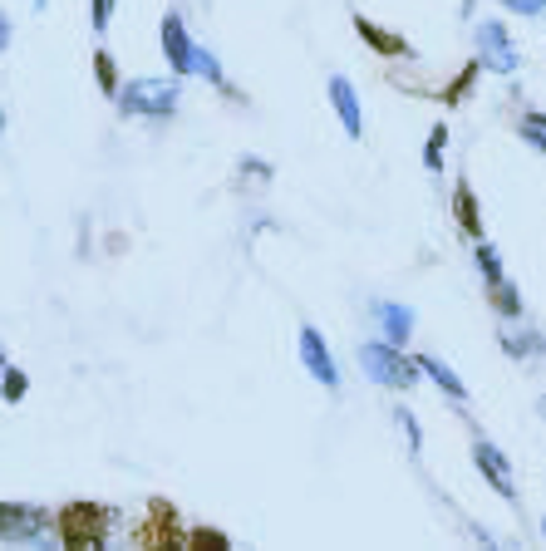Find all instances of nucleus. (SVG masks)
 Instances as JSON below:
<instances>
[{
    "instance_id": "nucleus-1",
    "label": "nucleus",
    "mask_w": 546,
    "mask_h": 551,
    "mask_svg": "<svg viewBox=\"0 0 546 551\" xmlns=\"http://www.w3.org/2000/svg\"><path fill=\"white\" fill-rule=\"evenodd\" d=\"M104 527H109V512H104V507L74 502V507H64L60 512L64 547H99V542H104Z\"/></svg>"
},
{
    "instance_id": "nucleus-2",
    "label": "nucleus",
    "mask_w": 546,
    "mask_h": 551,
    "mask_svg": "<svg viewBox=\"0 0 546 551\" xmlns=\"http://www.w3.org/2000/svg\"><path fill=\"white\" fill-rule=\"evenodd\" d=\"M138 542L143 547H178V517H173V507L168 502H153L148 507V527H138Z\"/></svg>"
}]
</instances>
